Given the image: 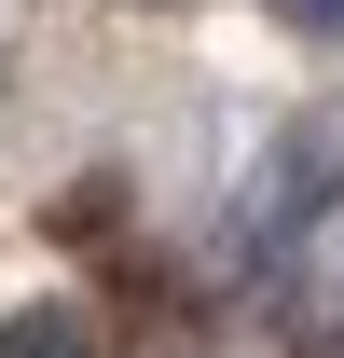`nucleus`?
Instances as JSON below:
<instances>
[{
  "label": "nucleus",
  "mask_w": 344,
  "mask_h": 358,
  "mask_svg": "<svg viewBox=\"0 0 344 358\" xmlns=\"http://www.w3.org/2000/svg\"><path fill=\"white\" fill-rule=\"evenodd\" d=\"M275 303H289V345H303V358H344V179L289 221V248H275Z\"/></svg>",
  "instance_id": "f257e3e1"
},
{
  "label": "nucleus",
  "mask_w": 344,
  "mask_h": 358,
  "mask_svg": "<svg viewBox=\"0 0 344 358\" xmlns=\"http://www.w3.org/2000/svg\"><path fill=\"white\" fill-rule=\"evenodd\" d=\"M289 28H317V42H344V0H275Z\"/></svg>",
  "instance_id": "7ed1b4c3"
},
{
  "label": "nucleus",
  "mask_w": 344,
  "mask_h": 358,
  "mask_svg": "<svg viewBox=\"0 0 344 358\" xmlns=\"http://www.w3.org/2000/svg\"><path fill=\"white\" fill-rule=\"evenodd\" d=\"M0 358H96V345L69 303H28V317H0Z\"/></svg>",
  "instance_id": "f03ea898"
}]
</instances>
